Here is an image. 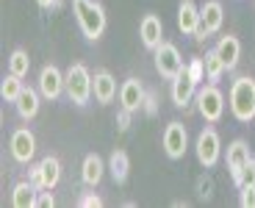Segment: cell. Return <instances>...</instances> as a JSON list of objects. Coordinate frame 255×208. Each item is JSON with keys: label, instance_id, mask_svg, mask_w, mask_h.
I'll list each match as a JSON object with an SVG mask.
<instances>
[{"label": "cell", "instance_id": "obj_1", "mask_svg": "<svg viewBox=\"0 0 255 208\" xmlns=\"http://www.w3.org/2000/svg\"><path fill=\"white\" fill-rule=\"evenodd\" d=\"M72 11H75L78 28L89 42H97V39L106 33V25H109V17H106V8L97 0H72Z\"/></svg>", "mask_w": 255, "mask_h": 208}, {"label": "cell", "instance_id": "obj_2", "mask_svg": "<svg viewBox=\"0 0 255 208\" xmlns=\"http://www.w3.org/2000/svg\"><path fill=\"white\" fill-rule=\"evenodd\" d=\"M230 114L236 122H253L255 120V78L250 75H239L230 83Z\"/></svg>", "mask_w": 255, "mask_h": 208}, {"label": "cell", "instance_id": "obj_3", "mask_svg": "<svg viewBox=\"0 0 255 208\" xmlns=\"http://www.w3.org/2000/svg\"><path fill=\"white\" fill-rule=\"evenodd\" d=\"M64 89H67V97L75 106H86L95 95V83H92V72L83 64H72L67 72H64Z\"/></svg>", "mask_w": 255, "mask_h": 208}, {"label": "cell", "instance_id": "obj_4", "mask_svg": "<svg viewBox=\"0 0 255 208\" xmlns=\"http://www.w3.org/2000/svg\"><path fill=\"white\" fill-rule=\"evenodd\" d=\"M194 103H197L200 117H203L208 125H217V122L225 117V95H222V89H219L217 83H205L203 89H197Z\"/></svg>", "mask_w": 255, "mask_h": 208}, {"label": "cell", "instance_id": "obj_5", "mask_svg": "<svg viewBox=\"0 0 255 208\" xmlns=\"http://www.w3.org/2000/svg\"><path fill=\"white\" fill-rule=\"evenodd\" d=\"M153 58H155V69H158V75L164 78V81H172L175 75H180L186 69L178 44H172V42H161L153 50Z\"/></svg>", "mask_w": 255, "mask_h": 208}, {"label": "cell", "instance_id": "obj_6", "mask_svg": "<svg viewBox=\"0 0 255 208\" xmlns=\"http://www.w3.org/2000/svg\"><path fill=\"white\" fill-rule=\"evenodd\" d=\"M194 153H197V161L205 170H214L217 161L222 158V139H219L217 128H203L194 142Z\"/></svg>", "mask_w": 255, "mask_h": 208}, {"label": "cell", "instance_id": "obj_7", "mask_svg": "<svg viewBox=\"0 0 255 208\" xmlns=\"http://www.w3.org/2000/svg\"><path fill=\"white\" fill-rule=\"evenodd\" d=\"M161 145H164V153L166 158H172V161H180L189 150V131H186L183 122H169L164 128V136H161Z\"/></svg>", "mask_w": 255, "mask_h": 208}, {"label": "cell", "instance_id": "obj_8", "mask_svg": "<svg viewBox=\"0 0 255 208\" xmlns=\"http://www.w3.org/2000/svg\"><path fill=\"white\" fill-rule=\"evenodd\" d=\"M222 22H225L222 3H219V0H205L203 6H200V28H197V33H194V39H197V42H205L211 33H217L219 28H222Z\"/></svg>", "mask_w": 255, "mask_h": 208}, {"label": "cell", "instance_id": "obj_9", "mask_svg": "<svg viewBox=\"0 0 255 208\" xmlns=\"http://www.w3.org/2000/svg\"><path fill=\"white\" fill-rule=\"evenodd\" d=\"M8 150H11V158L17 164H31L33 156H36V136H33L31 128H17L11 133Z\"/></svg>", "mask_w": 255, "mask_h": 208}, {"label": "cell", "instance_id": "obj_10", "mask_svg": "<svg viewBox=\"0 0 255 208\" xmlns=\"http://www.w3.org/2000/svg\"><path fill=\"white\" fill-rule=\"evenodd\" d=\"M36 86H39V92H42V97L50 100V103L58 100V97L67 92V89H64V72L56 67V64H45V67L39 69Z\"/></svg>", "mask_w": 255, "mask_h": 208}, {"label": "cell", "instance_id": "obj_11", "mask_svg": "<svg viewBox=\"0 0 255 208\" xmlns=\"http://www.w3.org/2000/svg\"><path fill=\"white\" fill-rule=\"evenodd\" d=\"M250 158H253V153H250L247 139H233V142L228 145L225 161H228V170H230V178H233V183L242 178V170H244V164H247Z\"/></svg>", "mask_w": 255, "mask_h": 208}, {"label": "cell", "instance_id": "obj_12", "mask_svg": "<svg viewBox=\"0 0 255 208\" xmlns=\"http://www.w3.org/2000/svg\"><path fill=\"white\" fill-rule=\"evenodd\" d=\"M144 95H147V89L141 86L139 78H128V81L120 86V106L128 108V111H141Z\"/></svg>", "mask_w": 255, "mask_h": 208}, {"label": "cell", "instance_id": "obj_13", "mask_svg": "<svg viewBox=\"0 0 255 208\" xmlns=\"http://www.w3.org/2000/svg\"><path fill=\"white\" fill-rule=\"evenodd\" d=\"M92 83H95V100L100 103V106H109V103L120 95L117 78L111 75L109 69H97L95 75H92Z\"/></svg>", "mask_w": 255, "mask_h": 208}, {"label": "cell", "instance_id": "obj_14", "mask_svg": "<svg viewBox=\"0 0 255 208\" xmlns=\"http://www.w3.org/2000/svg\"><path fill=\"white\" fill-rule=\"evenodd\" d=\"M194 97H197V81H191V75L183 69L180 75L172 78V103L178 108H186Z\"/></svg>", "mask_w": 255, "mask_h": 208}, {"label": "cell", "instance_id": "obj_15", "mask_svg": "<svg viewBox=\"0 0 255 208\" xmlns=\"http://www.w3.org/2000/svg\"><path fill=\"white\" fill-rule=\"evenodd\" d=\"M139 36L147 50H155L164 42V22L155 14H144V19H141V25H139Z\"/></svg>", "mask_w": 255, "mask_h": 208}, {"label": "cell", "instance_id": "obj_16", "mask_svg": "<svg viewBox=\"0 0 255 208\" xmlns=\"http://www.w3.org/2000/svg\"><path fill=\"white\" fill-rule=\"evenodd\" d=\"M39 100H42V92H39V89H31V86L22 89V92H19V97H17V103H14L19 120L31 122L33 117L39 114Z\"/></svg>", "mask_w": 255, "mask_h": 208}, {"label": "cell", "instance_id": "obj_17", "mask_svg": "<svg viewBox=\"0 0 255 208\" xmlns=\"http://www.w3.org/2000/svg\"><path fill=\"white\" fill-rule=\"evenodd\" d=\"M214 50H217L219 58L225 61L228 72H230V69H236L239 58H242V42H239V36H233V33L219 36V42H217V47H214Z\"/></svg>", "mask_w": 255, "mask_h": 208}, {"label": "cell", "instance_id": "obj_18", "mask_svg": "<svg viewBox=\"0 0 255 208\" xmlns=\"http://www.w3.org/2000/svg\"><path fill=\"white\" fill-rule=\"evenodd\" d=\"M178 28L186 36H194L200 28V8L194 6V0H180L178 6Z\"/></svg>", "mask_w": 255, "mask_h": 208}, {"label": "cell", "instance_id": "obj_19", "mask_svg": "<svg viewBox=\"0 0 255 208\" xmlns=\"http://www.w3.org/2000/svg\"><path fill=\"white\" fill-rule=\"evenodd\" d=\"M106 170H109V167L103 164V158L97 156V153H89V156L83 158V164H81L83 186H97V183L103 181V175H106Z\"/></svg>", "mask_w": 255, "mask_h": 208}, {"label": "cell", "instance_id": "obj_20", "mask_svg": "<svg viewBox=\"0 0 255 208\" xmlns=\"http://www.w3.org/2000/svg\"><path fill=\"white\" fill-rule=\"evenodd\" d=\"M36 195H39V189L31 181H17L11 189V206L14 208H36Z\"/></svg>", "mask_w": 255, "mask_h": 208}, {"label": "cell", "instance_id": "obj_21", "mask_svg": "<svg viewBox=\"0 0 255 208\" xmlns=\"http://www.w3.org/2000/svg\"><path fill=\"white\" fill-rule=\"evenodd\" d=\"M109 172L114 178V183H125L128 181V172H130V158H128L125 150H114L109 156Z\"/></svg>", "mask_w": 255, "mask_h": 208}, {"label": "cell", "instance_id": "obj_22", "mask_svg": "<svg viewBox=\"0 0 255 208\" xmlns=\"http://www.w3.org/2000/svg\"><path fill=\"white\" fill-rule=\"evenodd\" d=\"M39 170H42V181H45V189H56L58 181H61V161L56 156H45L39 161Z\"/></svg>", "mask_w": 255, "mask_h": 208}, {"label": "cell", "instance_id": "obj_23", "mask_svg": "<svg viewBox=\"0 0 255 208\" xmlns=\"http://www.w3.org/2000/svg\"><path fill=\"white\" fill-rule=\"evenodd\" d=\"M203 61H205V81H208V83H219V81H222V75L228 72V67H225V61L219 58V53L217 50H208L203 56Z\"/></svg>", "mask_w": 255, "mask_h": 208}, {"label": "cell", "instance_id": "obj_24", "mask_svg": "<svg viewBox=\"0 0 255 208\" xmlns=\"http://www.w3.org/2000/svg\"><path fill=\"white\" fill-rule=\"evenodd\" d=\"M25 89V83H22V78L19 75H14V72H8L6 78H3V83H0V97L6 103H17V97H19V92Z\"/></svg>", "mask_w": 255, "mask_h": 208}, {"label": "cell", "instance_id": "obj_25", "mask_svg": "<svg viewBox=\"0 0 255 208\" xmlns=\"http://www.w3.org/2000/svg\"><path fill=\"white\" fill-rule=\"evenodd\" d=\"M28 69H31V58H28V50H22V47H17V50H11V56H8V72H14V75L25 78Z\"/></svg>", "mask_w": 255, "mask_h": 208}, {"label": "cell", "instance_id": "obj_26", "mask_svg": "<svg viewBox=\"0 0 255 208\" xmlns=\"http://www.w3.org/2000/svg\"><path fill=\"white\" fill-rule=\"evenodd\" d=\"M194 189H197V197H200V200H211V197H214V189H217V186H214V178H211L208 172H205V175H200V178H197Z\"/></svg>", "mask_w": 255, "mask_h": 208}, {"label": "cell", "instance_id": "obj_27", "mask_svg": "<svg viewBox=\"0 0 255 208\" xmlns=\"http://www.w3.org/2000/svg\"><path fill=\"white\" fill-rule=\"evenodd\" d=\"M239 206L255 208V183H244L242 189H239Z\"/></svg>", "mask_w": 255, "mask_h": 208}, {"label": "cell", "instance_id": "obj_28", "mask_svg": "<svg viewBox=\"0 0 255 208\" xmlns=\"http://www.w3.org/2000/svg\"><path fill=\"white\" fill-rule=\"evenodd\" d=\"M186 72L191 75V81H205V61L203 58H191L189 64H186Z\"/></svg>", "mask_w": 255, "mask_h": 208}, {"label": "cell", "instance_id": "obj_29", "mask_svg": "<svg viewBox=\"0 0 255 208\" xmlns=\"http://www.w3.org/2000/svg\"><path fill=\"white\" fill-rule=\"evenodd\" d=\"M141 111H144L147 117H155V114H158V95H155V89H147V95H144V106H141Z\"/></svg>", "mask_w": 255, "mask_h": 208}, {"label": "cell", "instance_id": "obj_30", "mask_svg": "<svg viewBox=\"0 0 255 208\" xmlns=\"http://www.w3.org/2000/svg\"><path fill=\"white\" fill-rule=\"evenodd\" d=\"M244 183H255V156L250 158L247 164H244V170H242V178L236 181V189H242Z\"/></svg>", "mask_w": 255, "mask_h": 208}, {"label": "cell", "instance_id": "obj_31", "mask_svg": "<svg viewBox=\"0 0 255 208\" xmlns=\"http://www.w3.org/2000/svg\"><path fill=\"white\" fill-rule=\"evenodd\" d=\"M56 206V197H53V189H42L36 195V208H53Z\"/></svg>", "mask_w": 255, "mask_h": 208}, {"label": "cell", "instance_id": "obj_32", "mask_svg": "<svg viewBox=\"0 0 255 208\" xmlns=\"http://www.w3.org/2000/svg\"><path fill=\"white\" fill-rule=\"evenodd\" d=\"M28 181L36 186L39 192L45 189V181H42V170H39V164H33V167H28Z\"/></svg>", "mask_w": 255, "mask_h": 208}, {"label": "cell", "instance_id": "obj_33", "mask_svg": "<svg viewBox=\"0 0 255 208\" xmlns=\"http://www.w3.org/2000/svg\"><path fill=\"white\" fill-rule=\"evenodd\" d=\"M130 114H133V111L120 108V114H117V131H120V133H125L128 128H130Z\"/></svg>", "mask_w": 255, "mask_h": 208}, {"label": "cell", "instance_id": "obj_34", "mask_svg": "<svg viewBox=\"0 0 255 208\" xmlns=\"http://www.w3.org/2000/svg\"><path fill=\"white\" fill-rule=\"evenodd\" d=\"M78 206H81V208H100L103 200L97 195H81V197H78Z\"/></svg>", "mask_w": 255, "mask_h": 208}, {"label": "cell", "instance_id": "obj_35", "mask_svg": "<svg viewBox=\"0 0 255 208\" xmlns=\"http://www.w3.org/2000/svg\"><path fill=\"white\" fill-rule=\"evenodd\" d=\"M36 3L45 8V11H47V8H58V0H36Z\"/></svg>", "mask_w": 255, "mask_h": 208}]
</instances>
